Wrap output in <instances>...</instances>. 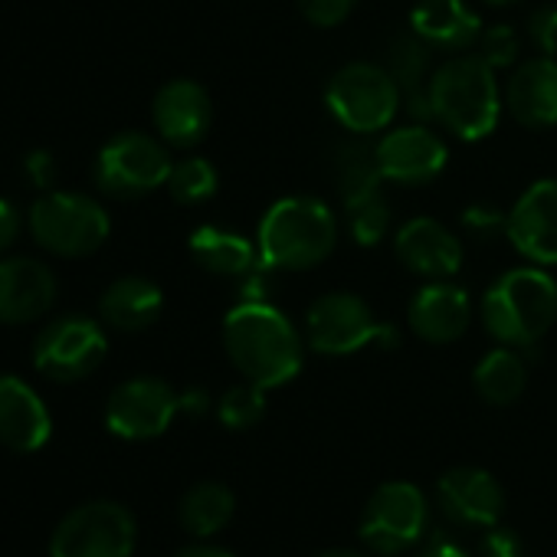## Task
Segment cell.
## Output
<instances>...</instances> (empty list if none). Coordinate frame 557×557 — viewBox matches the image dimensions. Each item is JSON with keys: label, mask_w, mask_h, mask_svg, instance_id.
<instances>
[{"label": "cell", "mask_w": 557, "mask_h": 557, "mask_svg": "<svg viewBox=\"0 0 557 557\" xmlns=\"http://www.w3.org/2000/svg\"><path fill=\"white\" fill-rule=\"evenodd\" d=\"M106 351L109 342L102 325L86 315H66L40 332L34 345V368L57 384H76L106 361Z\"/></svg>", "instance_id": "obj_10"}, {"label": "cell", "mask_w": 557, "mask_h": 557, "mask_svg": "<svg viewBox=\"0 0 557 557\" xmlns=\"http://www.w3.org/2000/svg\"><path fill=\"white\" fill-rule=\"evenodd\" d=\"M319 557H364L358 550H348V547H332V550H322Z\"/></svg>", "instance_id": "obj_42"}, {"label": "cell", "mask_w": 557, "mask_h": 557, "mask_svg": "<svg viewBox=\"0 0 557 557\" xmlns=\"http://www.w3.org/2000/svg\"><path fill=\"white\" fill-rule=\"evenodd\" d=\"M27 174H30V181H34L37 187H53V181H57V164H53V158H50L47 151H34V154L27 158Z\"/></svg>", "instance_id": "obj_37"}, {"label": "cell", "mask_w": 557, "mask_h": 557, "mask_svg": "<svg viewBox=\"0 0 557 557\" xmlns=\"http://www.w3.org/2000/svg\"><path fill=\"white\" fill-rule=\"evenodd\" d=\"M53 420L44 397L21 377H0V446L37 453L50 443Z\"/></svg>", "instance_id": "obj_18"}, {"label": "cell", "mask_w": 557, "mask_h": 557, "mask_svg": "<svg viewBox=\"0 0 557 557\" xmlns=\"http://www.w3.org/2000/svg\"><path fill=\"white\" fill-rule=\"evenodd\" d=\"M109 213L86 194L47 190L30 207L34 239L57 256H89L109 239Z\"/></svg>", "instance_id": "obj_6"}, {"label": "cell", "mask_w": 557, "mask_h": 557, "mask_svg": "<svg viewBox=\"0 0 557 557\" xmlns=\"http://www.w3.org/2000/svg\"><path fill=\"white\" fill-rule=\"evenodd\" d=\"M407 319L417 338L430 345H449L466 335L472 322V299L462 286H453L449 278H440V283L413 296Z\"/></svg>", "instance_id": "obj_19"}, {"label": "cell", "mask_w": 557, "mask_h": 557, "mask_svg": "<svg viewBox=\"0 0 557 557\" xmlns=\"http://www.w3.org/2000/svg\"><path fill=\"white\" fill-rule=\"evenodd\" d=\"M171 154L168 148L141 132L115 135L96 158V184L109 197H141L168 184L171 177Z\"/></svg>", "instance_id": "obj_9"}, {"label": "cell", "mask_w": 557, "mask_h": 557, "mask_svg": "<svg viewBox=\"0 0 557 557\" xmlns=\"http://www.w3.org/2000/svg\"><path fill=\"white\" fill-rule=\"evenodd\" d=\"M306 338L319 355L345 358L368 345L394 348L400 338L391 325H381L371 306L355 293H329L312 302L306 315Z\"/></svg>", "instance_id": "obj_7"}, {"label": "cell", "mask_w": 557, "mask_h": 557, "mask_svg": "<svg viewBox=\"0 0 557 557\" xmlns=\"http://www.w3.org/2000/svg\"><path fill=\"white\" fill-rule=\"evenodd\" d=\"M135 518L119 502H86L73 508L50 537V557H132Z\"/></svg>", "instance_id": "obj_8"}, {"label": "cell", "mask_w": 557, "mask_h": 557, "mask_svg": "<svg viewBox=\"0 0 557 557\" xmlns=\"http://www.w3.org/2000/svg\"><path fill=\"white\" fill-rule=\"evenodd\" d=\"M462 226L479 243H492L508 230V213H502L498 207H488V203H475V207L462 210Z\"/></svg>", "instance_id": "obj_33"}, {"label": "cell", "mask_w": 557, "mask_h": 557, "mask_svg": "<svg viewBox=\"0 0 557 557\" xmlns=\"http://www.w3.org/2000/svg\"><path fill=\"white\" fill-rule=\"evenodd\" d=\"M505 236L511 246L537 262V265H557V181L544 177L534 181L508 210V230Z\"/></svg>", "instance_id": "obj_14"}, {"label": "cell", "mask_w": 557, "mask_h": 557, "mask_svg": "<svg viewBox=\"0 0 557 557\" xmlns=\"http://www.w3.org/2000/svg\"><path fill=\"white\" fill-rule=\"evenodd\" d=\"M190 256L197 259L200 269L213 275L243 278L256 265L259 246H252L246 236L223 230V226H197L190 233Z\"/></svg>", "instance_id": "obj_25"}, {"label": "cell", "mask_w": 557, "mask_h": 557, "mask_svg": "<svg viewBox=\"0 0 557 557\" xmlns=\"http://www.w3.org/2000/svg\"><path fill=\"white\" fill-rule=\"evenodd\" d=\"M557 322V283L534 265L508 269L482 296V325L498 345L531 348Z\"/></svg>", "instance_id": "obj_3"}, {"label": "cell", "mask_w": 557, "mask_h": 557, "mask_svg": "<svg viewBox=\"0 0 557 557\" xmlns=\"http://www.w3.org/2000/svg\"><path fill=\"white\" fill-rule=\"evenodd\" d=\"M472 381H475V391H479V397L485 404L508 407V404H515L524 394L528 368H524V361L511 348H495V351H488L479 361Z\"/></svg>", "instance_id": "obj_27"}, {"label": "cell", "mask_w": 557, "mask_h": 557, "mask_svg": "<svg viewBox=\"0 0 557 557\" xmlns=\"http://www.w3.org/2000/svg\"><path fill=\"white\" fill-rule=\"evenodd\" d=\"M430 109L462 141H482L495 132L502 99L495 70L482 57H456L430 79Z\"/></svg>", "instance_id": "obj_4"}, {"label": "cell", "mask_w": 557, "mask_h": 557, "mask_svg": "<svg viewBox=\"0 0 557 557\" xmlns=\"http://www.w3.org/2000/svg\"><path fill=\"white\" fill-rule=\"evenodd\" d=\"M479 57L492 66V70H505L518 60V37L511 27H488L479 37Z\"/></svg>", "instance_id": "obj_32"}, {"label": "cell", "mask_w": 557, "mask_h": 557, "mask_svg": "<svg viewBox=\"0 0 557 557\" xmlns=\"http://www.w3.org/2000/svg\"><path fill=\"white\" fill-rule=\"evenodd\" d=\"M485 4H492V8H508V4H515V0H485Z\"/></svg>", "instance_id": "obj_43"}, {"label": "cell", "mask_w": 557, "mask_h": 557, "mask_svg": "<svg viewBox=\"0 0 557 557\" xmlns=\"http://www.w3.org/2000/svg\"><path fill=\"white\" fill-rule=\"evenodd\" d=\"M57 302V275L27 256L0 259V325H27Z\"/></svg>", "instance_id": "obj_15"}, {"label": "cell", "mask_w": 557, "mask_h": 557, "mask_svg": "<svg viewBox=\"0 0 557 557\" xmlns=\"http://www.w3.org/2000/svg\"><path fill=\"white\" fill-rule=\"evenodd\" d=\"M384 57H387L384 66L394 76L410 119L420 122V125L433 122V109H430V79H433L430 76V47L410 30V34L391 37Z\"/></svg>", "instance_id": "obj_23"}, {"label": "cell", "mask_w": 557, "mask_h": 557, "mask_svg": "<svg viewBox=\"0 0 557 557\" xmlns=\"http://www.w3.org/2000/svg\"><path fill=\"white\" fill-rule=\"evenodd\" d=\"M505 106L524 128L557 125V60L537 57L521 63L505 86Z\"/></svg>", "instance_id": "obj_20"}, {"label": "cell", "mask_w": 557, "mask_h": 557, "mask_svg": "<svg viewBox=\"0 0 557 557\" xmlns=\"http://www.w3.org/2000/svg\"><path fill=\"white\" fill-rule=\"evenodd\" d=\"M410 30L430 50L462 53L479 44L482 21L475 11H469L466 0H420L410 14Z\"/></svg>", "instance_id": "obj_22"}, {"label": "cell", "mask_w": 557, "mask_h": 557, "mask_svg": "<svg viewBox=\"0 0 557 557\" xmlns=\"http://www.w3.org/2000/svg\"><path fill=\"white\" fill-rule=\"evenodd\" d=\"M181 410H187V413H203V410H207V394H203V391H187V394H181Z\"/></svg>", "instance_id": "obj_40"}, {"label": "cell", "mask_w": 557, "mask_h": 557, "mask_svg": "<svg viewBox=\"0 0 557 557\" xmlns=\"http://www.w3.org/2000/svg\"><path fill=\"white\" fill-rule=\"evenodd\" d=\"M381 164L374 148H368L364 141H345L335 151V184L342 194L345 210L361 207L364 200L381 194Z\"/></svg>", "instance_id": "obj_26"}, {"label": "cell", "mask_w": 557, "mask_h": 557, "mask_svg": "<svg viewBox=\"0 0 557 557\" xmlns=\"http://www.w3.org/2000/svg\"><path fill=\"white\" fill-rule=\"evenodd\" d=\"M485 557H521V544L511 531H495L485 537Z\"/></svg>", "instance_id": "obj_38"}, {"label": "cell", "mask_w": 557, "mask_h": 557, "mask_svg": "<svg viewBox=\"0 0 557 557\" xmlns=\"http://www.w3.org/2000/svg\"><path fill=\"white\" fill-rule=\"evenodd\" d=\"M158 135L174 148H194L203 141L213 122V102L207 89L194 79H174L161 86L151 109Z\"/></svg>", "instance_id": "obj_16"}, {"label": "cell", "mask_w": 557, "mask_h": 557, "mask_svg": "<svg viewBox=\"0 0 557 557\" xmlns=\"http://www.w3.org/2000/svg\"><path fill=\"white\" fill-rule=\"evenodd\" d=\"M174 557H233V554L213 544H190V547H181Z\"/></svg>", "instance_id": "obj_39"}, {"label": "cell", "mask_w": 557, "mask_h": 557, "mask_svg": "<svg viewBox=\"0 0 557 557\" xmlns=\"http://www.w3.org/2000/svg\"><path fill=\"white\" fill-rule=\"evenodd\" d=\"M181 410V394H174L158 377H135L112 391L106 404V426L122 440H154L161 436Z\"/></svg>", "instance_id": "obj_12"}, {"label": "cell", "mask_w": 557, "mask_h": 557, "mask_svg": "<svg viewBox=\"0 0 557 557\" xmlns=\"http://www.w3.org/2000/svg\"><path fill=\"white\" fill-rule=\"evenodd\" d=\"M265 413V391L256 384H243V387H230L220 404H216V417L223 426L230 430H246L256 426Z\"/></svg>", "instance_id": "obj_30"}, {"label": "cell", "mask_w": 557, "mask_h": 557, "mask_svg": "<svg viewBox=\"0 0 557 557\" xmlns=\"http://www.w3.org/2000/svg\"><path fill=\"white\" fill-rule=\"evenodd\" d=\"M17 233H21V213L8 197H0V252L17 239Z\"/></svg>", "instance_id": "obj_36"}, {"label": "cell", "mask_w": 557, "mask_h": 557, "mask_svg": "<svg viewBox=\"0 0 557 557\" xmlns=\"http://www.w3.org/2000/svg\"><path fill=\"white\" fill-rule=\"evenodd\" d=\"M440 502L443 508L466 521V524H482V528H492L498 524L502 518V488L498 482L485 472V469H475V466H456L449 472L440 475Z\"/></svg>", "instance_id": "obj_21"}, {"label": "cell", "mask_w": 557, "mask_h": 557, "mask_svg": "<svg viewBox=\"0 0 557 557\" xmlns=\"http://www.w3.org/2000/svg\"><path fill=\"white\" fill-rule=\"evenodd\" d=\"M397 259L423 278H453L462 269V243L433 216L407 220L394 236Z\"/></svg>", "instance_id": "obj_17"}, {"label": "cell", "mask_w": 557, "mask_h": 557, "mask_svg": "<svg viewBox=\"0 0 557 557\" xmlns=\"http://www.w3.org/2000/svg\"><path fill=\"white\" fill-rule=\"evenodd\" d=\"M423 528H426L423 492L413 482H384L371 495L358 534L371 550L394 557V554L413 547L420 541Z\"/></svg>", "instance_id": "obj_11"}, {"label": "cell", "mask_w": 557, "mask_h": 557, "mask_svg": "<svg viewBox=\"0 0 557 557\" xmlns=\"http://www.w3.org/2000/svg\"><path fill=\"white\" fill-rule=\"evenodd\" d=\"M233 508L236 498L223 482H200L181 498V524L194 537H210L233 518Z\"/></svg>", "instance_id": "obj_28"}, {"label": "cell", "mask_w": 557, "mask_h": 557, "mask_svg": "<svg viewBox=\"0 0 557 557\" xmlns=\"http://www.w3.org/2000/svg\"><path fill=\"white\" fill-rule=\"evenodd\" d=\"M325 106L351 135H377L397 119L404 99L387 66L348 63L332 76L325 89Z\"/></svg>", "instance_id": "obj_5"}, {"label": "cell", "mask_w": 557, "mask_h": 557, "mask_svg": "<svg viewBox=\"0 0 557 557\" xmlns=\"http://www.w3.org/2000/svg\"><path fill=\"white\" fill-rule=\"evenodd\" d=\"M348 226L358 246H377L391 233V203L384 200V194L348 210Z\"/></svg>", "instance_id": "obj_31"}, {"label": "cell", "mask_w": 557, "mask_h": 557, "mask_svg": "<svg viewBox=\"0 0 557 557\" xmlns=\"http://www.w3.org/2000/svg\"><path fill=\"white\" fill-rule=\"evenodd\" d=\"M259 262L269 269H312L325 262L338 243V220L319 197L275 200L259 223Z\"/></svg>", "instance_id": "obj_2"}, {"label": "cell", "mask_w": 557, "mask_h": 557, "mask_svg": "<svg viewBox=\"0 0 557 557\" xmlns=\"http://www.w3.org/2000/svg\"><path fill=\"white\" fill-rule=\"evenodd\" d=\"M355 4H358V0H299L306 21L315 24V27H325V30L345 24L351 17Z\"/></svg>", "instance_id": "obj_34"}, {"label": "cell", "mask_w": 557, "mask_h": 557, "mask_svg": "<svg viewBox=\"0 0 557 557\" xmlns=\"http://www.w3.org/2000/svg\"><path fill=\"white\" fill-rule=\"evenodd\" d=\"M417 557H469V554L459 550L456 544H433V547H426V550L417 554Z\"/></svg>", "instance_id": "obj_41"}, {"label": "cell", "mask_w": 557, "mask_h": 557, "mask_svg": "<svg viewBox=\"0 0 557 557\" xmlns=\"http://www.w3.org/2000/svg\"><path fill=\"white\" fill-rule=\"evenodd\" d=\"M374 154H377L384 181H394L404 187H420V184L436 181L449 161L443 138L420 122L387 132L374 145Z\"/></svg>", "instance_id": "obj_13"}, {"label": "cell", "mask_w": 557, "mask_h": 557, "mask_svg": "<svg viewBox=\"0 0 557 557\" xmlns=\"http://www.w3.org/2000/svg\"><path fill=\"white\" fill-rule=\"evenodd\" d=\"M216 168L207 161V158H184L171 168V177H168V194L184 203V207H194V203H203L216 194Z\"/></svg>", "instance_id": "obj_29"}, {"label": "cell", "mask_w": 557, "mask_h": 557, "mask_svg": "<svg viewBox=\"0 0 557 557\" xmlns=\"http://www.w3.org/2000/svg\"><path fill=\"white\" fill-rule=\"evenodd\" d=\"M528 37L544 57H557V4H544L528 17Z\"/></svg>", "instance_id": "obj_35"}, {"label": "cell", "mask_w": 557, "mask_h": 557, "mask_svg": "<svg viewBox=\"0 0 557 557\" xmlns=\"http://www.w3.org/2000/svg\"><path fill=\"white\" fill-rule=\"evenodd\" d=\"M164 309V293L145 275H125L102 293L99 315L115 332H141L158 322Z\"/></svg>", "instance_id": "obj_24"}, {"label": "cell", "mask_w": 557, "mask_h": 557, "mask_svg": "<svg viewBox=\"0 0 557 557\" xmlns=\"http://www.w3.org/2000/svg\"><path fill=\"white\" fill-rule=\"evenodd\" d=\"M223 348L233 368L262 391L296 381L306 361L296 325L272 302L233 306L223 319Z\"/></svg>", "instance_id": "obj_1"}]
</instances>
